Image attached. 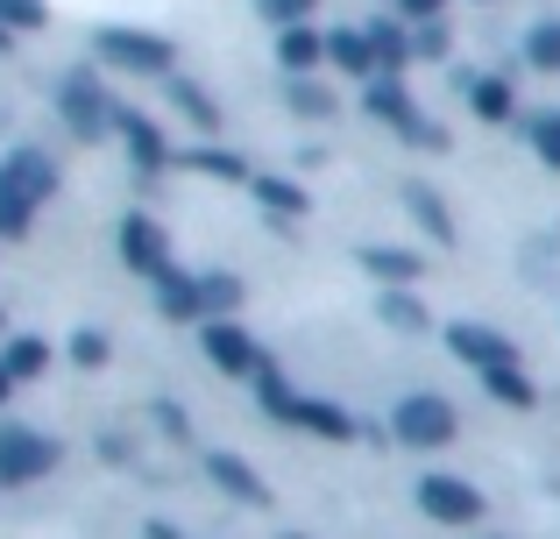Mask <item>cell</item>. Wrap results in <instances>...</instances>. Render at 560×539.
<instances>
[{"instance_id":"1","label":"cell","mask_w":560,"mask_h":539,"mask_svg":"<svg viewBox=\"0 0 560 539\" xmlns=\"http://www.w3.org/2000/svg\"><path fill=\"white\" fill-rule=\"evenodd\" d=\"M256 390H262V412L284 419V426H299V433H327V441H348V433H355V412H348V405L299 398V390H291L277 370H262V376H256Z\"/></svg>"},{"instance_id":"2","label":"cell","mask_w":560,"mask_h":539,"mask_svg":"<svg viewBox=\"0 0 560 539\" xmlns=\"http://www.w3.org/2000/svg\"><path fill=\"white\" fill-rule=\"evenodd\" d=\"M65 461V447L50 433L22 426V419H0V490H22V483H43V476Z\"/></svg>"},{"instance_id":"3","label":"cell","mask_w":560,"mask_h":539,"mask_svg":"<svg viewBox=\"0 0 560 539\" xmlns=\"http://www.w3.org/2000/svg\"><path fill=\"white\" fill-rule=\"evenodd\" d=\"M57 114H65V128L79 142H100V136H114V99H107V85H100V71H65V85H57Z\"/></svg>"},{"instance_id":"4","label":"cell","mask_w":560,"mask_h":539,"mask_svg":"<svg viewBox=\"0 0 560 539\" xmlns=\"http://www.w3.org/2000/svg\"><path fill=\"white\" fill-rule=\"evenodd\" d=\"M93 50H100V65L142 71V79H164V71L178 65L171 36H156V28H100V36H93Z\"/></svg>"},{"instance_id":"5","label":"cell","mask_w":560,"mask_h":539,"mask_svg":"<svg viewBox=\"0 0 560 539\" xmlns=\"http://www.w3.org/2000/svg\"><path fill=\"white\" fill-rule=\"evenodd\" d=\"M370 114H376V121H390L405 142H419V150H447V136L425 128V114H419V99L405 93V79H370Z\"/></svg>"},{"instance_id":"6","label":"cell","mask_w":560,"mask_h":539,"mask_svg":"<svg viewBox=\"0 0 560 539\" xmlns=\"http://www.w3.org/2000/svg\"><path fill=\"white\" fill-rule=\"evenodd\" d=\"M390 426H397L405 447H447L454 441V405L433 398V390H411V398L390 412Z\"/></svg>"},{"instance_id":"7","label":"cell","mask_w":560,"mask_h":539,"mask_svg":"<svg viewBox=\"0 0 560 539\" xmlns=\"http://www.w3.org/2000/svg\"><path fill=\"white\" fill-rule=\"evenodd\" d=\"M419 512L440 518V526H476L482 518V490L462 483V476H425L419 483Z\"/></svg>"},{"instance_id":"8","label":"cell","mask_w":560,"mask_h":539,"mask_svg":"<svg viewBox=\"0 0 560 539\" xmlns=\"http://www.w3.org/2000/svg\"><path fill=\"white\" fill-rule=\"evenodd\" d=\"M206 362H213L220 376H262L270 370V355H262L234 319H206Z\"/></svg>"},{"instance_id":"9","label":"cell","mask_w":560,"mask_h":539,"mask_svg":"<svg viewBox=\"0 0 560 539\" xmlns=\"http://www.w3.org/2000/svg\"><path fill=\"white\" fill-rule=\"evenodd\" d=\"M114 136H121V150H128V164L142 171V178H156V171L171 164V142H164V128L150 121V114H136V107H121L114 114Z\"/></svg>"},{"instance_id":"10","label":"cell","mask_w":560,"mask_h":539,"mask_svg":"<svg viewBox=\"0 0 560 539\" xmlns=\"http://www.w3.org/2000/svg\"><path fill=\"white\" fill-rule=\"evenodd\" d=\"M121 263L136 277H164L171 270V235L150 221V213H128L121 221Z\"/></svg>"},{"instance_id":"11","label":"cell","mask_w":560,"mask_h":539,"mask_svg":"<svg viewBox=\"0 0 560 539\" xmlns=\"http://www.w3.org/2000/svg\"><path fill=\"white\" fill-rule=\"evenodd\" d=\"M447 348H454L462 362H476V370H511V362H518L511 333H497V327H476V319H454V327H447Z\"/></svg>"},{"instance_id":"12","label":"cell","mask_w":560,"mask_h":539,"mask_svg":"<svg viewBox=\"0 0 560 539\" xmlns=\"http://www.w3.org/2000/svg\"><path fill=\"white\" fill-rule=\"evenodd\" d=\"M0 171H8V178L22 185L28 199H36V207L57 192V164H50V150H28V142H22V150H8V156H0Z\"/></svg>"},{"instance_id":"13","label":"cell","mask_w":560,"mask_h":539,"mask_svg":"<svg viewBox=\"0 0 560 539\" xmlns=\"http://www.w3.org/2000/svg\"><path fill=\"white\" fill-rule=\"evenodd\" d=\"M206 476H213V483L228 490L234 504H270V483H262V476L248 469L242 455H206Z\"/></svg>"},{"instance_id":"14","label":"cell","mask_w":560,"mask_h":539,"mask_svg":"<svg viewBox=\"0 0 560 539\" xmlns=\"http://www.w3.org/2000/svg\"><path fill=\"white\" fill-rule=\"evenodd\" d=\"M277 65L291 71V79H313L319 65H327V36H319V28H284V43H277Z\"/></svg>"},{"instance_id":"15","label":"cell","mask_w":560,"mask_h":539,"mask_svg":"<svg viewBox=\"0 0 560 539\" xmlns=\"http://www.w3.org/2000/svg\"><path fill=\"white\" fill-rule=\"evenodd\" d=\"M327 65H341L348 79H376V50H370V28H327Z\"/></svg>"},{"instance_id":"16","label":"cell","mask_w":560,"mask_h":539,"mask_svg":"<svg viewBox=\"0 0 560 539\" xmlns=\"http://www.w3.org/2000/svg\"><path fill=\"white\" fill-rule=\"evenodd\" d=\"M156 305H164V319H206L199 277H185V270H164V277H156Z\"/></svg>"},{"instance_id":"17","label":"cell","mask_w":560,"mask_h":539,"mask_svg":"<svg viewBox=\"0 0 560 539\" xmlns=\"http://www.w3.org/2000/svg\"><path fill=\"white\" fill-rule=\"evenodd\" d=\"M370 50H376V79H405L411 65V36L397 22H370Z\"/></svg>"},{"instance_id":"18","label":"cell","mask_w":560,"mask_h":539,"mask_svg":"<svg viewBox=\"0 0 560 539\" xmlns=\"http://www.w3.org/2000/svg\"><path fill=\"white\" fill-rule=\"evenodd\" d=\"M0 370H8L14 384H28V376H43V370H50V341H43V333H14V341L0 348Z\"/></svg>"},{"instance_id":"19","label":"cell","mask_w":560,"mask_h":539,"mask_svg":"<svg viewBox=\"0 0 560 539\" xmlns=\"http://www.w3.org/2000/svg\"><path fill=\"white\" fill-rule=\"evenodd\" d=\"M171 107H178L199 136H213V128H220V99L206 93V85H191V79H171Z\"/></svg>"},{"instance_id":"20","label":"cell","mask_w":560,"mask_h":539,"mask_svg":"<svg viewBox=\"0 0 560 539\" xmlns=\"http://www.w3.org/2000/svg\"><path fill=\"white\" fill-rule=\"evenodd\" d=\"M28 227H36V199H28L22 185L0 171V242H22Z\"/></svg>"},{"instance_id":"21","label":"cell","mask_w":560,"mask_h":539,"mask_svg":"<svg viewBox=\"0 0 560 539\" xmlns=\"http://www.w3.org/2000/svg\"><path fill=\"white\" fill-rule=\"evenodd\" d=\"M482 390H490V398L497 405H511V412H533V384H525V370H518V362H511V370H482Z\"/></svg>"},{"instance_id":"22","label":"cell","mask_w":560,"mask_h":539,"mask_svg":"<svg viewBox=\"0 0 560 539\" xmlns=\"http://www.w3.org/2000/svg\"><path fill=\"white\" fill-rule=\"evenodd\" d=\"M248 192L262 199V213H284V221H299V213H305V192L291 178H248Z\"/></svg>"},{"instance_id":"23","label":"cell","mask_w":560,"mask_h":539,"mask_svg":"<svg viewBox=\"0 0 560 539\" xmlns=\"http://www.w3.org/2000/svg\"><path fill=\"white\" fill-rule=\"evenodd\" d=\"M468 99H476V114H482L490 128L518 114V93H511V79H476V93H468Z\"/></svg>"},{"instance_id":"24","label":"cell","mask_w":560,"mask_h":539,"mask_svg":"<svg viewBox=\"0 0 560 539\" xmlns=\"http://www.w3.org/2000/svg\"><path fill=\"white\" fill-rule=\"evenodd\" d=\"M199 298H206V319H228L234 305H242V277H228V270H206V277H199Z\"/></svg>"},{"instance_id":"25","label":"cell","mask_w":560,"mask_h":539,"mask_svg":"<svg viewBox=\"0 0 560 539\" xmlns=\"http://www.w3.org/2000/svg\"><path fill=\"white\" fill-rule=\"evenodd\" d=\"M362 270L383 277V284H411V277H419V256L411 249H362Z\"/></svg>"},{"instance_id":"26","label":"cell","mask_w":560,"mask_h":539,"mask_svg":"<svg viewBox=\"0 0 560 539\" xmlns=\"http://www.w3.org/2000/svg\"><path fill=\"white\" fill-rule=\"evenodd\" d=\"M405 207H411V213H419V227H425V235H440V242H454V213H447V207H440V199H433V192H425V185H411V192H405Z\"/></svg>"},{"instance_id":"27","label":"cell","mask_w":560,"mask_h":539,"mask_svg":"<svg viewBox=\"0 0 560 539\" xmlns=\"http://www.w3.org/2000/svg\"><path fill=\"white\" fill-rule=\"evenodd\" d=\"M178 164H185V171H199V178H228V185H234V178H248V164H242V156H228V150H185Z\"/></svg>"},{"instance_id":"28","label":"cell","mask_w":560,"mask_h":539,"mask_svg":"<svg viewBox=\"0 0 560 539\" xmlns=\"http://www.w3.org/2000/svg\"><path fill=\"white\" fill-rule=\"evenodd\" d=\"M50 22V0H0V28L8 36H36Z\"/></svg>"},{"instance_id":"29","label":"cell","mask_w":560,"mask_h":539,"mask_svg":"<svg viewBox=\"0 0 560 539\" xmlns=\"http://www.w3.org/2000/svg\"><path fill=\"white\" fill-rule=\"evenodd\" d=\"M525 65H533V71H560V22H539L533 36H525Z\"/></svg>"},{"instance_id":"30","label":"cell","mask_w":560,"mask_h":539,"mask_svg":"<svg viewBox=\"0 0 560 539\" xmlns=\"http://www.w3.org/2000/svg\"><path fill=\"white\" fill-rule=\"evenodd\" d=\"M383 319H390V327H425V305L411 298V291H383Z\"/></svg>"},{"instance_id":"31","label":"cell","mask_w":560,"mask_h":539,"mask_svg":"<svg viewBox=\"0 0 560 539\" xmlns=\"http://www.w3.org/2000/svg\"><path fill=\"white\" fill-rule=\"evenodd\" d=\"M313 8H319V0H256V14H262V22H277V28H299Z\"/></svg>"},{"instance_id":"32","label":"cell","mask_w":560,"mask_h":539,"mask_svg":"<svg viewBox=\"0 0 560 539\" xmlns=\"http://www.w3.org/2000/svg\"><path fill=\"white\" fill-rule=\"evenodd\" d=\"M291 107H299V114H313V121H327V114H334V99L319 93L313 79H291Z\"/></svg>"},{"instance_id":"33","label":"cell","mask_w":560,"mask_h":539,"mask_svg":"<svg viewBox=\"0 0 560 539\" xmlns=\"http://www.w3.org/2000/svg\"><path fill=\"white\" fill-rule=\"evenodd\" d=\"M71 362H79V370H100V362H107V333H71Z\"/></svg>"},{"instance_id":"34","label":"cell","mask_w":560,"mask_h":539,"mask_svg":"<svg viewBox=\"0 0 560 539\" xmlns=\"http://www.w3.org/2000/svg\"><path fill=\"white\" fill-rule=\"evenodd\" d=\"M533 150L560 171V114H539V121H533Z\"/></svg>"},{"instance_id":"35","label":"cell","mask_w":560,"mask_h":539,"mask_svg":"<svg viewBox=\"0 0 560 539\" xmlns=\"http://www.w3.org/2000/svg\"><path fill=\"white\" fill-rule=\"evenodd\" d=\"M419 57H447V28L440 22H419V43H411Z\"/></svg>"},{"instance_id":"36","label":"cell","mask_w":560,"mask_h":539,"mask_svg":"<svg viewBox=\"0 0 560 539\" xmlns=\"http://www.w3.org/2000/svg\"><path fill=\"white\" fill-rule=\"evenodd\" d=\"M440 8H447V0H397L405 22H440Z\"/></svg>"},{"instance_id":"37","label":"cell","mask_w":560,"mask_h":539,"mask_svg":"<svg viewBox=\"0 0 560 539\" xmlns=\"http://www.w3.org/2000/svg\"><path fill=\"white\" fill-rule=\"evenodd\" d=\"M156 419H164V433H178V441L191 433V426H185V412H178V405H171V398H156Z\"/></svg>"},{"instance_id":"38","label":"cell","mask_w":560,"mask_h":539,"mask_svg":"<svg viewBox=\"0 0 560 539\" xmlns=\"http://www.w3.org/2000/svg\"><path fill=\"white\" fill-rule=\"evenodd\" d=\"M142 539H185L178 526H164V518H150V532H142Z\"/></svg>"},{"instance_id":"39","label":"cell","mask_w":560,"mask_h":539,"mask_svg":"<svg viewBox=\"0 0 560 539\" xmlns=\"http://www.w3.org/2000/svg\"><path fill=\"white\" fill-rule=\"evenodd\" d=\"M8 398H14V376H8V370H0V405H8Z\"/></svg>"},{"instance_id":"40","label":"cell","mask_w":560,"mask_h":539,"mask_svg":"<svg viewBox=\"0 0 560 539\" xmlns=\"http://www.w3.org/2000/svg\"><path fill=\"white\" fill-rule=\"evenodd\" d=\"M8 43H14V36H8V28H0V50H8Z\"/></svg>"},{"instance_id":"41","label":"cell","mask_w":560,"mask_h":539,"mask_svg":"<svg viewBox=\"0 0 560 539\" xmlns=\"http://www.w3.org/2000/svg\"><path fill=\"white\" fill-rule=\"evenodd\" d=\"M0 327H8V313H0Z\"/></svg>"}]
</instances>
